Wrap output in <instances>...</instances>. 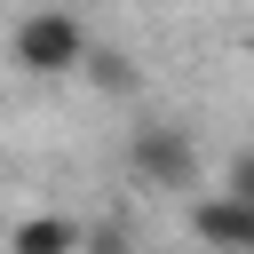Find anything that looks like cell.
Segmentation results:
<instances>
[{
	"mask_svg": "<svg viewBox=\"0 0 254 254\" xmlns=\"http://www.w3.org/2000/svg\"><path fill=\"white\" fill-rule=\"evenodd\" d=\"M79 222L71 214H24L16 230H8V254H79Z\"/></svg>",
	"mask_w": 254,
	"mask_h": 254,
	"instance_id": "cell-4",
	"label": "cell"
},
{
	"mask_svg": "<svg viewBox=\"0 0 254 254\" xmlns=\"http://www.w3.org/2000/svg\"><path fill=\"white\" fill-rule=\"evenodd\" d=\"M79 71H87L103 95H127V87H135V56H119V48H87V64H79Z\"/></svg>",
	"mask_w": 254,
	"mask_h": 254,
	"instance_id": "cell-5",
	"label": "cell"
},
{
	"mask_svg": "<svg viewBox=\"0 0 254 254\" xmlns=\"http://www.w3.org/2000/svg\"><path fill=\"white\" fill-rule=\"evenodd\" d=\"M8 56H16V71H32V79L79 71V64H87V24H79V16H64V8H32V16H16Z\"/></svg>",
	"mask_w": 254,
	"mask_h": 254,
	"instance_id": "cell-1",
	"label": "cell"
},
{
	"mask_svg": "<svg viewBox=\"0 0 254 254\" xmlns=\"http://www.w3.org/2000/svg\"><path fill=\"white\" fill-rule=\"evenodd\" d=\"M222 198H246V206H254V151H238V159H230V183H222Z\"/></svg>",
	"mask_w": 254,
	"mask_h": 254,
	"instance_id": "cell-6",
	"label": "cell"
},
{
	"mask_svg": "<svg viewBox=\"0 0 254 254\" xmlns=\"http://www.w3.org/2000/svg\"><path fill=\"white\" fill-rule=\"evenodd\" d=\"M190 238H198L206 254H254V206L206 190V198L190 206Z\"/></svg>",
	"mask_w": 254,
	"mask_h": 254,
	"instance_id": "cell-3",
	"label": "cell"
},
{
	"mask_svg": "<svg viewBox=\"0 0 254 254\" xmlns=\"http://www.w3.org/2000/svg\"><path fill=\"white\" fill-rule=\"evenodd\" d=\"M127 167H135L151 190H183L190 167H198V151H190L183 127H135V135H127Z\"/></svg>",
	"mask_w": 254,
	"mask_h": 254,
	"instance_id": "cell-2",
	"label": "cell"
}]
</instances>
